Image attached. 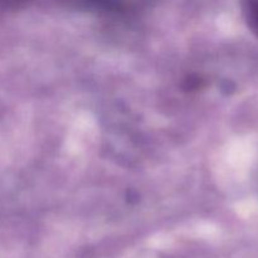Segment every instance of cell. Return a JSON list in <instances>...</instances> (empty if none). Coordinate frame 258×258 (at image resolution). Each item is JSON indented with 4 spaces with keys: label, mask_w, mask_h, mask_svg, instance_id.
Returning a JSON list of instances; mask_svg holds the SVG:
<instances>
[{
    "label": "cell",
    "mask_w": 258,
    "mask_h": 258,
    "mask_svg": "<svg viewBox=\"0 0 258 258\" xmlns=\"http://www.w3.org/2000/svg\"><path fill=\"white\" fill-rule=\"evenodd\" d=\"M244 13L249 25L258 34V0H244Z\"/></svg>",
    "instance_id": "1"
},
{
    "label": "cell",
    "mask_w": 258,
    "mask_h": 258,
    "mask_svg": "<svg viewBox=\"0 0 258 258\" xmlns=\"http://www.w3.org/2000/svg\"><path fill=\"white\" fill-rule=\"evenodd\" d=\"M30 0H0V9L2 10H15L24 7Z\"/></svg>",
    "instance_id": "2"
}]
</instances>
